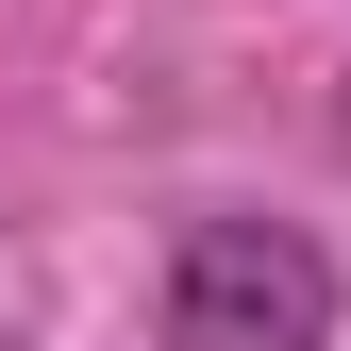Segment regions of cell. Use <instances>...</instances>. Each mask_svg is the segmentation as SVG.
<instances>
[{
  "label": "cell",
  "mask_w": 351,
  "mask_h": 351,
  "mask_svg": "<svg viewBox=\"0 0 351 351\" xmlns=\"http://www.w3.org/2000/svg\"><path fill=\"white\" fill-rule=\"evenodd\" d=\"M335 318H351V268L301 217L217 201L167 234V351H335Z\"/></svg>",
  "instance_id": "6da1fadb"
}]
</instances>
